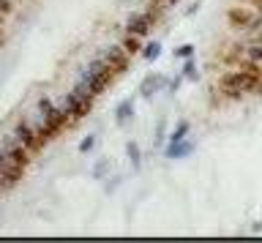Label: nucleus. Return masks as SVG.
<instances>
[{
  "label": "nucleus",
  "mask_w": 262,
  "mask_h": 243,
  "mask_svg": "<svg viewBox=\"0 0 262 243\" xmlns=\"http://www.w3.org/2000/svg\"><path fill=\"white\" fill-rule=\"evenodd\" d=\"M243 91V93H262V74L246 66H235L219 77V91Z\"/></svg>",
  "instance_id": "f257e3e1"
},
{
  "label": "nucleus",
  "mask_w": 262,
  "mask_h": 243,
  "mask_svg": "<svg viewBox=\"0 0 262 243\" xmlns=\"http://www.w3.org/2000/svg\"><path fill=\"white\" fill-rule=\"evenodd\" d=\"M115 77H118V74L112 71L110 63H106L104 58H96V60L88 63V69L82 71L79 79H85L88 87H90V93H93V99H96V96H101L106 87H110V82H112Z\"/></svg>",
  "instance_id": "f03ea898"
},
{
  "label": "nucleus",
  "mask_w": 262,
  "mask_h": 243,
  "mask_svg": "<svg viewBox=\"0 0 262 243\" xmlns=\"http://www.w3.org/2000/svg\"><path fill=\"white\" fill-rule=\"evenodd\" d=\"M38 112H41V118H44V123L52 126L57 134H60L66 126H71V115L63 107H57L52 99H47V96H41V99H38Z\"/></svg>",
  "instance_id": "7ed1b4c3"
},
{
  "label": "nucleus",
  "mask_w": 262,
  "mask_h": 243,
  "mask_svg": "<svg viewBox=\"0 0 262 243\" xmlns=\"http://www.w3.org/2000/svg\"><path fill=\"white\" fill-rule=\"evenodd\" d=\"M14 137L19 140L25 148H30L33 153H38V150H44V140L38 137V131H36V126L30 123L28 118H22V120H16V126H14Z\"/></svg>",
  "instance_id": "20e7f679"
},
{
  "label": "nucleus",
  "mask_w": 262,
  "mask_h": 243,
  "mask_svg": "<svg viewBox=\"0 0 262 243\" xmlns=\"http://www.w3.org/2000/svg\"><path fill=\"white\" fill-rule=\"evenodd\" d=\"M63 109L71 115V123H77L79 118H85L90 109H93V99H82L77 93H63Z\"/></svg>",
  "instance_id": "39448f33"
},
{
  "label": "nucleus",
  "mask_w": 262,
  "mask_h": 243,
  "mask_svg": "<svg viewBox=\"0 0 262 243\" xmlns=\"http://www.w3.org/2000/svg\"><path fill=\"white\" fill-rule=\"evenodd\" d=\"M257 14L259 11L249 9V6H232V9L227 11V25L232 30H249L251 22L257 19Z\"/></svg>",
  "instance_id": "423d86ee"
},
{
  "label": "nucleus",
  "mask_w": 262,
  "mask_h": 243,
  "mask_svg": "<svg viewBox=\"0 0 262 243\" xmlns=\"http://www.w3.org/2000/svg\"><path fill=\"white\" fill-rule=\"evenodd\" d=\"M101 58L112 66L115 74H126V71H128V58H131V55H128L126 50H123L120 44H110V47H104Z\"/></svg>",
  "instance_id": "0eeeda50"
},
{
  "label": "nucleus",
  "mask_w": 262,
  "mask_h": 243,
  "mask_svg": "<svg viewBox=\"0 0 262 243\" xmlns=\"http://www.w3.org/2000/svg\"><path fill=\"white\" fill-rule=\"evenodd\" d=\"M156 22L150 19V14L147 11H131L128 14V19H126V33H134V36H147L153 30Z\"/></svg>",
  "instance_id": "6e6552de"
},
{
  "label": "nucleus",
  "mask_w": 262,
  "mask_h": 243,
  "mask_svg": "<svg viewBox=\"0 0 262 243\" xmlns=\"http://www.w3.org/2000/svg\"><path fill=\"white\" fill-rule=\"evenodd\" d=\"M3 148L8 150V156H11V161H16V164L25 167V169L30 167V161H33V159H30V156H33V150H30V148H25V145H22L19 140H16L14 134L3 140Z\"/></svg>",
  "instance_id": "1a4fd4ad"
},
{
  "label": "nucleus",
  "mask_w": 262,
  "mask_h": 243,
  "mask_svg": "<svg viewBox=\"0 0 262 243\" xmlns=\"http://www.w3.org/2000/svg\"><path fill=\"white\" fill-rule=\"evenodd\" d=\"M164 85H167V77L164 74H147L142 82H139V96H142V99H153Z\"/></svg>",
  "instance_id": "9d476101"
},
{
  "label": "nucleus",
  "mask_w": 262,
  "mask_h": 243,
  "mask_svg": "<svg viewBox=\"0 0 262 243\" xmlns=\"http://www.w3.org/2000/svg\"><path fill=\"white\" fill-rule=\"evenodd\" d=\"M194 153V142L191 140H180V142H169L167 150H164V156L167 159H186Z\"/></svg>",
  "instance_id": "9b49d317"
},
{
  "label": "nucleus",
  "mask_w": 262,
  "mask_h": 243,
  "mask_svg": "<svg viewBox=\"0 0 262 243\" xmlns=\"http://www.w3.org/2000/svg\"><path fill=\"white\" fill-rule=\"evenodd\" d=\"M131 118H134V101H131V99H123L118 107H115V123H118V126H126Z\"/></svg>",
  "instance_id": "f8f14e48"
},
{
  "label": "nucleus",
  "mask_w": 262,
  "mask_h": 243,
  "mask_svg": "<svg viewBox=\"0 0 262 243\" xmlns=\"http://www.w3.org/2000/svg\"><path fill=\"white\" fill-rule=\"evenodd\" d=\"M120 47H123V50H126V52L131 55V58H134V55H139V52H142V36L126 33V38L120 41Z\"/></svg>",
  "instance_id": "ddd939ff"
},
{
  "label": "nucleus",
  "mask_w": 262,
  "mask_h": 243,
  "mask_svg": "<svg viewBox=\"0 0 262 243\" xmlns=\"http://www.w3.org/2000/svg\"><path fill=\"white\" fill-rule=\"evenodd\" d=\"M126 156L131 161V169H139V164H142V150H139L137 142H128L126 145Z\"/></svg>",
  "instance_id": "4468645a"
},
{
  "label": "nucleus",
  "mask_w": 262,
  "mask_h": 243,
  "mask_svg": "<svg viewBox=\"0 0 262 243\" xmlns=\"http://www.w3.org/2000/svg\"><path fill=\"white\" fill-rule=\"evenodd\" d=\"M139 55H142V58H145L147 63L159 60V58H161V44H159V41H150V44H145V47H142V52H139Z\"/></svg>",
  "instance_id": "2eb2a0df"
},
{
  "label": "nucleus",
  "mask_w": 262,
  "mask_h": 243,
  "mask_svg": "<svg viewBox=\"0 0 262 243\" xmlns=\"http://www.w3.org/2000/svg\"><path fill=\"white\" fill-rule=\"evenodd\" d=\"M188 128H191V123H188V120H178V126L172 128V134H169V142H180V140H186Z\"/></svg>",
  "instance_id": "dca6fc26"
},
{
  "label": "nucleus",
  "mask_w": 262,
  "mask_h": 243,
  "mask_svg": "<svg viewBox=\"0 0 262 243\" xmlns=\"http://www.w3.org/2000/svg\"><path fill=\"white\" fill-rule=\"evenodd\" d=\"M110 167H112V161H110V159H98V161H96V167H93V172H90V175H93L96 181H104V178L110 175Z\"/></svg>",
  "instance_id": "f3484780"
},
{
  "label": "nucleus",
  "mask_w": 262,
  "mask_h": 243,
  "mask_svg": "<svg viewBox=\"0 0 262 243\" xmlns=\"http://www.w3.org/2000/svg\"><path fill=\"white\" fill-rule=\"evenodd\" d=\"M183 77L188 79V82H196V79H200V69H196V60H194V58H186V63H183Z\"/></svg>",
  "instance_id": "a211bd4d"
},
{
  "label": "nucleus",
  "mask_w": 262,
  "mask_h": 243,
  "mask_svg": "<svg viewBox=\"0 0 262 243\" xmlns=\"http://www.w3.org/2000/svg\"><path fill=\"white\" fill-rule=\"evenodd\" d=\"M246 60H251V63H257V66H262V44L259 41H254L246 47Z\"/></svg>",
  "instance_id": "6ab92c4d"
},
{
  "label": "nucleus",
  "mask_w": 262,
  "mask_h": 243,
  "mask_svg": "<svg viewBox=\"0 0 262 243\" xmlns=\"http://www.w3.org/2000/svg\"><path fill=\"white\" fill-rule=\"evenodd\" d=\"M145 11L150 14V19H153V22H159V19H161V14H164V3H161V0H150V6H147Z\"/></svg>",
  "instance_id": "aec40b11"
},
{
  "label": "nucleus",
  "mask_w": 262,
  "mask_h": 243,
  "mask_svg": "<svg viewBox=\"0 0 262 243\" xmlns=\"http://www.w3.org/2000/svg\"><path fill=\"white\" fill-rule=\"evenodd\" d=\"M194 50H196L194 44H180L178 50H175V58H180V60H186V58H194Z\"/></svg>",
  "instance_id": "412c9836"
},
{
  "label": "nucleus",
  "mask_w": 262,
  "mask_h": 243,
  "mask_svg": "<svg viewBox=\"0 0 262 243\" xmlns=\"http://www.w3.org/2000/svg\"><path fill=\"white\" fill-rule=\"evenodd\" d=\"M96 148V137H85V140L79 142V153H90Z\"/></svg>",
  "instance_id": "4be33fe9"
},
{
  "label": "nucleus",
  "mask_w": 262,
  "mask_h": 243,
  "mask_svg": "<svg viewBox=\"0 0 262 243\" xmlns=\"http://www.w3.org/2000/svg\"><path fill=\"white\" fill-rule=\"evenodd\" d=\"M183 79H186L183 74H178L175 79H169V82H167V87H169V93H178V87L183 85Z\"/></svg>",
  "instance_id": "5701e85b"
},
{
  "label": "nucleus",
  "mask_w": 262,
  "mask_h": 243,
  "mask_svg": "<svg viewBox=\"0 0 262 243\" xmlns=\"http://www.w3.org/2000/svg\"><path fill=\"white\" fill-rule=\"evenodd\" d=\"M0 11H3L6 17H8V14L14 11V3H11V0H0Z\"/></svg>",
  "instance_id": "b1692460"
},
{
  "label": "nucleus",
  "mask_w": 262,
  "mask_h": 243,
  "mask_svg": "<svg viewBox=\"0 0 262 243\" xmlns=\"http://www.w3.org/2000/svg\"><path fill=\"white\" fill-rule=\"evenodd\" d=\"M164 140V120L159 123V128H156V142H161Z\"/></svg>",
  "instance_id": "393cba45"
},
{
  "label": "nucleus",
  "mask_w": 262,
  "mask_h": 243,
  "mask_svg": "<svg viewBox=\"0 0 262 243\" xmlns=\"http://www.w3.org/2000/svg\"><path fill=\"white\" fill-rule=\"evenodd\" d=\"M251 232H262V222H254L251 224Z\"/></svg>",
  "instance_id": "a878e982"
},
{
  "label": "nucleus",
  "mask_w": 262,
  "mask_h": 243,
  "mask_svg": "<svg viewBox=\"0 0 262 243\" xmlns=\"http://www.w3.org/2000/svg\"><path fill=\"white\" fill-rule=\"evenodd\" d=\"M161 3H164V6H178L180 0H161Z\"/></svg>",
  "instance_id": "bb28decb"
},
{
  "label": "nucleus",
  "mask_w": 262,
  "mask_h": 243,
  "mask_svg": "<svg viewBox=\"0 0 262 243\" xmlns=\"http://www.w3.org/2000/svg\"><path fill=\"white\" fill-rule=\"evenodd\" d=\"M3 25H6V14L0 11V28H3Z\"/></svg>",
  "instance_id": "cd10ccee"
}]
</instances>
